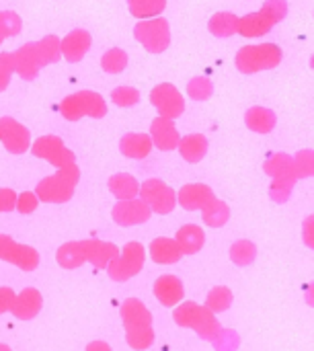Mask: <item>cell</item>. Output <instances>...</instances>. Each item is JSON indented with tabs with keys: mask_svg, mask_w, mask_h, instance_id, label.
Masks as SVG:
<instances>
[{
	"mask_svg": "<svg viewBox=\"0 0 314 351\" xmlns=\"http://www.w3.org/2000/svg\"><path fill=\"white\" fill-rule=\"evenodd\" d=\"M78 181H80V169L74 162L58 169L56 175L41 179L35 187V195L39 202L45 204H66L68 199H72Z\"/></svg>",
	"mask_w": 314,
	"mask_h": 351,
	"instance_id": "6da1fadb",
	"label": "cell"
},
{
	"mask_svg": "<svg viewBox=\"0 0 314 351\" xmlns=\"http://www.w3.org/2000/svg\"><path fill=\"white\" fill-rule=\"evenodd\" d=\"M288 14V2L286 0H267L259 12H251L239 19L237 33L243 37H261L267 31H271L278 23H282Z\"/></svg>",
	"mask_w": 314,
	"mask_h": 351,
	"instance_id": "7a4b0ae2",
	"label": "cell"
},
{
	"mask_svg": "<svg viewBox=\"0 0 314 351\" xmlns=\"http://www.w3.org/2000/svg\"><path fill=\"white\" fill-rule=\"evenodd\" d=\"M173 319L179 327L193 329L197 333V337L204 341H212L218 335V331L222 329L214 313H210L206 306H200L197 302H191V300L177 306Z\"/></svg>",
	"mask_w": 314,
	"mask_h": 351,
	"instance_id": "3957f363",
	"label": "cell"
},
{
	"mask_svg": "<svg viewBox=\"0 0 314 351\" xmlns=\"http://www.w3.org/2000/svg\"><path fill=\"white\" fill-rule=\"evenodd\" d=\"M282 49L276 43H261V45H245L239 49L234 64L243 74H255L261 70H271L282 64Z\"/></svg>",
	"mask_w": 314,
	"mask_h": 351,
	"instance_id": "277c9868",
	"label": "cell"
},
{
	"mask_svg": "<svg viewBox=\"0 0 314 351\" xmlns=\"http://www.w3.org/2000/svg\"><path fill=\"white\" fill-rule=\"evenodd\" d=\"M60 113L68 121H78L86 115L93 119H101L107 115V103L95 90H78L60 103Z\"/></svg>",
	"mask_w": 314,
	"mask_h": 351,
	"instance_id": "5b68a950",
	"label": "cell"
},
{
	"mask_svg": "<svg viewBox=\"0 0 314 351\" xmlns=\"http://www.w3.org/2000/svg\"><path fill=\"white\" fill-rule=\"evenodd\" d=\"M146 261V251L142 243H128L123 247V251H119V255L107 265V274L113 282H128L130 278L138 276L144 267Z\"/></svg>",
	"mask_w": 314,
	"mask_h": 351,
	"instance_id": "8992f818",
	"label": "cell"
},
{
	"mask_svg": "<svg viewBox=\"0 0 314 351\" xmlns=\"http://www.w3.org/2000/svg\"><path fill=\"white\" fill-rule=\"evenodd\" d=\"M134 37L144 45L150 53H162L171 45V25L162 16L140 21L134 27Z\"/></svg>",
	"mask_w": 314,
	"mask_h": 351,
	"instance_id": "52a82bcc",
	"label": "cell"
},
{
	"mask_svg": "<svg viewBox=\"0 0 314 351\" xmlns=\"http://www.w3.org/2000/svg\"><path fill=\"white\" fill-rule=\"evenodd\" d=\"M140 199L150 208L154 214H171L177 206V195L175 191L160 179H148L140 185L138 191Z\"/></svg>",
	"mask_w": 314,
	"mask_h": 351,
	"instance_id": "ba28073f",
	"label": "cell"
},
{
	"mask_svg": "<svg viewBox=\"0 0 314 351\" xmlns=\"http://www.w3.org/2000/svg\"><path fill=\"white\" fill-rule=\"evenodd\" d=\"M31 152H33V156L47 160L56 169H62V167H68V165L76 162L74 152L70 148H66V144L58 136H41V138H37L31 144Z\"/></svg>",
	"mask_w": 314,
	"mask_h": 351,
	"instance_id": "9c48e42d",
	"label": "cell"
},
{
	"mask_svg": "<svg viewBox=\"0 0 314 351\" xmlns=\"http://www.w3.org/2000/svg\"><path fill=\"white\" fill-rule=\"evenodd\" d=\"M150 103L158 111V117H167V119H173V121L185 111L183 95L179 93V88L175 84H169V82H162V84L152 88Z\"/></svg>",
	"mask_w": 314,
	"mask_h": 351,
	"instance_id": "30bf717a",
	"label": "cell"
},
{
	"mask_svg": "<svg viewBox=\"0 0 314 351\" xmlns=\"http://www.w3.org/2000/svg\"><path fill=\"white\" fill-rule=\"evenodd\" d=\"M0 259L16 265L23 271H33L39 265V253L33 247L16 243L8 234H0Z\"/></svg>",
	"mask_w": 314,
	"mask_h": 351,
	"instance_id": "8fae6325",
	"label": "cell"
},
{
	"mask_svg": "<svg viewBox=\"0 0 314 351\" xmlns=\"http://www.w3.org/2000/svg\"><path fill=\"white\" fill-rule=\"evenodd\" d=\"M10 56H12L14 74H19L23 80H35L39 70L47 66L39 51L37 41H29V43L21 45L16 51H10Z\"/></svg>",
	"mask_w": 314,
	"mask_h": 351,
	"instance_id": "7c38bea8",
	"label": "cell"
},
{
	"mask_svg": "<svg viewBox=\"0 0 314 351\" xmlns=\"http://www.w3.org/2000/svg\"><path fill=\"white\" fill-rule=\"evenodd\" d=\"M0 142L10 154H25L31 148V134L16 119L0 117Z\"/></svg>",
	"mask_w": 314,
	"mask_h": 351,
	"instance_id": "4fadbf2b",
	"label": "cell"
},
{
	"mask_svg": "<svg viewBox=\"0 0 314 351\" xmlns=\"http://www.w3.org/2000/svg\"><path fill=\"white\" fill-rule=\"evenodd\" d=\"M111 214H113L115 224H119V226L144 224V222H148L150 216H152L150 208H148L140 197H134V199H125V202L115 204V208H113Z\"/></svg>",
	"mask_w": 314,
	"mask_h": 351,
	"instance_id": "5bb4252c",
	"label": "cell"
},
{
	"mask_svg": "<svg viewBox=\"0 0 314 351\" xmlns=\"http://www.w3.org/2000/svg\"><path fill=\"white\" fill-rule=\"evenodd\" d=\"M150 140H152V146H156L158 150H175L181 136H179V130L175 125L173 119H167V117H156L150 125Z\"/></svg>",
	"mask_w": 314,
	"mask_h": 351,
	"instance_id": "9a60e30c",
	"label": "cell"
},
{
	"mask_svg": "<svg viewBox=\"0 0 314 351\" xmlns=\"http://www.w3.org/2000/svg\"><path fill=\"white\" fill-rule=\"evenodd\" d=\"M90 43H93V37H90L88 31L74 29L64 39H60V51L68 62L76 64L86 56V51L90 49Z\"/></svg>",
	"mask_w": 314,
	"mask_h": 351,
	"instance_id": "2e32d148",
	"label": "cell"
},
{
	"mask_svg": "<svg viewBox=\"0 0 314 351\" xmlns=\"http://www.w3.org/2000/svg\"><path fill=\"white\" fill-rule=\"evenodd\" d=\"M121 321H123L125 331H136V329L152 327V315L144 306V302L138 300V298H128L121 304Z\"/></svg>",
	"mask_w": 314,
	"mask_h": 351,
	"instance_id": "e0dca14e",
	"label": "cell"
},
{
	"mask_svg": "<svg viewBox=\"0 0 314 351\" xmlns=\"http://www.w3.org/2000/svg\"><path fill=\"white\" fill-rule=\"evenodd\" d=\"M214 197H216V193L212 187H208L204 183H193V185L181 187V191L177 195V204H181V208H185L187 212H195V210L206 208Z\"/></svg>",
	"mask_w": 314,
	"mask_h": 351,
	"instance_id": "ac0fdd59",
	"label": "cell"
},
{
	"mask_svg": "<svg viewBox=\"0 0 314 351\" xmlns=\"http://www.w3.org/2000/svg\"><path fill=\"white\" fill-rule=\"evenodd\" d=\"M41 306H43V298H41L39 290L25 288L21 294L14 296V302L10 306V313L19 321H31V319H35L39 315Z\"/></svg>",
	"mask_w": 314,
	"mask_h": 351,
	"instance_id": "d6986e66",
	"label": "cell"
},
{
	"mask_svg": "<svg viewBox=\"0 0 314 351\" xmlns=\"http://www.w3.org/2000/svg\"><path fill=\"white\" fill-rule=\"evenodd\" d=\"M154 296L158 298L162 306H175L185 296L183 282L177 276H160L154 282Z\"/></svg>",
	"mask_w": 314,
	"mask_h": 351,
	"instance_id": "ffe728a7",
	"label": "cell"
},
{
	"mask_svg": "<svg viewBox=\"0 0 314 351\" xmlns=\"http://www.w3.org/2000/svg\"><path fill=\"white\" fill-rule=\"evenodd\" d=\"M86 243V261L93 263L97 269H107V265L119 255V247L107 241L88 239Z\"/></svg>",
	"mask_w": 314,
	"mask_h": 351,
	"instance_id": "44dd1931",
	"label": "cell"
},
{
	"mask_svg": "<svg viewBox=\"0 0 314 351\" xmlns=\"http://www.w3.org/2000/svg\"><path fill=\"white\" fill-rule=\"evenodd\" d=\"M263 171L269 177L280 179V181H292V183L298 181V175H296V169H294V160H292L290 154H284V152H278L271 158H267L265 165H263Z\"/></svg>",
	"mask_w": 314,
	"mask_h": 351,
	"instance_id": "7402d4cb",
	"label": "cell"
},
{
	"mask_svg": "<svg viewBox=\"0 0 314 351\" xmlns=\"http://www.w3.org/2000/svg\"><path fill=\"white\" fill-rule=\"evenodd\" d=\"M150 257L154 263L171 265V263H179L183 259V253H181L179 245L175 243V239L160 237L150 243Z\"/></svg>",
	"mask_w": 314,
	"mask_h": 351,
	"instance_id": "603a6c76",
	"label": "cell"
},
{
	"mask_svg": "<svg viewBox=\"0 0 314 351\" xmlns=\"http://www.w3.org/2000/svg\"><path fill=\"white\" fill-rule=\"evenodd\" d=\"M119 150H121L123 156L140 160V158H146L150 154L152 140H150L148 134H140V132L136 134V132H132V134H125L119 140Z\"/></svg>",
	"mask_w": 314,
	"mask_h": 351,
	"instance_id": "cb8c5ba5",
	"label": "cell"
},
{
	"mask_svg": "<svg viewBox=\"0 0 314 351\" xmlns=\"http://www.w3.org/2000/svg\"><path fill=\"white\" fill-rule=\"evenodd\" d=\"M175 243L179 245L183 255H195V253L202 251V247L206 243V234L197 224H187V226L179 228L177 237H175Z\"/></svg>",
	"mask_w": 314,
	"mask_h": 351,
	"instance_id": "d4e9b609",
	"label": "cell"
},
{
	"mask_svg": "<svg viewBox=\"0 0 314 351\" xmlns=\"http://www.w3.org/2000/svg\"><path fill=\"white\" fill-rule=\"evenodd\" d=\"M245 123L249 130H253L257 134H269V132H274V128L278 123V115L271 109L257 105L245 113Z\"/></svg>",
	"mask_w": 314,
	"mask_h": 351,
	"instance_id": "484cf974",
	"label": "cell"
},
{
	"mask_svg": "<svg viewBox=\"0 0 314 351\" xmlns=\"http://www.w3.org/2000/svg\"><path fill=\"white\" fill-rule=\"evenodd\" d=\"M177 148L187 162H200L208 154V138L204 134H189L179 140Z\"/></svg>",
	"mask_w": 314,
	"mask_h": 351,
	"instance_id": "4316f807",
	"label": "cell"
},
{
	"mask_svg": "<svg viewBox=\"0 0 314 351\" xmlns=\"http://www.w3.org/2000/svg\"><path fill=\"white\" fill-rule=\"evenodd\" d=\"M58 263L64 269H76L82 263H86V243L84 241H72L58 249Z\"/></svg>",
	"mask_w": 314,
	"mask_h": 351,
	"instance_id": "83f0119b",
	"label": "cell"
},
{
	"mask_svg": "<svg viewBox=\"0 0 314 351\" xmlns=\"http://www.w3.org/2000/svg\"><path fill=\"white\" fill-rule=\"evenodd\" d=\"M109 191L119 199V202H125V199H134L138 197V191H140V183L134 175L130 173H117L109 179Z\"/></svg>",
	"mask_w": 314,
	"mask_h": 351,
	"instance_id": "f1b7e54d",
	"label": "cell"
},
{
	"mask_svg": "<svg viewBox=\"0 0 314 351\" xmlns=\"http://www.w3.org/2000/svg\"><path fill=\"white\" fill-rule=\"evenodd\" d=\"M202 214H204V224H208L210 228H220L228 222L230 208L224 202L214 197L206 208H202Z\"/></svg>",
	"mask_w": 314,
	"mask_h": 351,
	"instance_id": "f546056e",
	"label": "cell"
},
{
	"mask_svg": "<svg viewBox=\"0 0 314 351\" xmlns=\"http://www.w3.org/2000/svg\"><path fill=\"white\" fill-rule=\"evenodd\" d=\"M165 6H167V0H128L130 12L140 21L154 19V16L162 14Z\"/></svg>",
	"mask_w": 314,
	"mask_h": 351,
	"instance_id": "4dcf8cb0",
	"label": "cell"
},
{
	"mask_svg": "<svg viewBox=\"0 0 314 351\" xmlns=\"http://www.w3.org/2000/svg\"><path fill=\"white\" fill-rule=\"evenodd\" d=\"M237 23H239V16L234 12H216L210 19L208 29L216 37H230L237 33Z\"/></svg>",
	"mask_w": 314,
	"mask_h": 351,
	"instance_id": "1f68e13d",
	"label": "cell"
},
{
	"mask_svg": "<svg viewBox=\"0 0 314 351\" xmlns=\"http://www.w3.org/2000/svg\"><path fill=\"white\" fill-rule=\"evenodd\" d=\"M232 300H234L232 292H230L226 286H218V288L210 290V294H208L204 306H206L210 313L220 315V313H224V311H228V308L232 306Z\"/></svg>",
	"mask_w": 314,
	"mask_h": 351,
	"instance_id": "d6a6232c",
	"label": "cell"
},
{
	"mask_svg": "<svg viewBox=\"0 0 314 351\" xmlns=\"http://www.w3.org/2000/svg\"><path fill=\"white\" fill-rule=\"evenodd\" d=\"M125 66H128V53L121 47H111L101 58V68L107 74H119L125 70Z\"/></svg>",
	"mask_w": 314,
	"mask_h": 351,
	"instance_id": "836d02e7",
	"label": "cell"
},
{
	"mask_svg": "<svg viewBox=\"0 0 314 351\" xmlns=\"http://www.w3.org/2000/svg\"><path fill=\"white\" fill-rule=\"evenodd\" d=\"M257 257V247L251 243V241H237L232 247H230V259L234 265L239 267H247L255 261Z\"/></svg>",
	"mask_w": 314,
	"mask_h": 351,
	"instance_id": "e575fe53",
	"label": "cell"
},
{
	"mask_svg": "<svg viewBox=\"0 0 314 351\" xmlns=\"http://www.w3.org/2000/svg\"><path fill=\"white\" fill-rule=\"evenodd\" d=\"M187 95L193 101H208L214 95V82L206 76H195L187 84Z\"/></svg>",
	"mask_w": 314,
	"mask_h": 351,
	"instance_id": "d590c367",
	"label": "cell"
},
{
	"mask_svg": "<svg viewBox=\"0 0 314 351\" xmlns=\"http://www.w3.org/2000/svg\"><path fill=\"white\" fill-rule=\"evenodd\" d=\"M23 23H21V16L12 10H2L0 12V45L6 37H14L19 35Z\"/></svg>",
	"mask_w": 314,
	"mask_h": 351,
	"instance_id": "8d00e7d4",
	"label": "cell"
},
{
	"mask_svg": "<svg viewBox=\"0 0 314 351\" xmlns=\"http://www.w3.org/2000/svg\"><path fill=\"white\" fill-rule=\"evenodd\" d=\"M125 339H128V346H130L132 350H148V348L154 343V329L148 327V329L125 331Z\"/></svg>",
	"mask_w": 314,
	"mask_h": 351,
	"instance_id": "74e56055",
	"label": "cell"
},
{
	"mask_svg": "<svg viewBox=\"0 0 314 351\" xmlns=\"http://www.w3.org/2000/svg\"><path fill=\"white\" fill-rule=\"evenodd\" d=\"M39 45V51L45 60V64H58L60 58H62V51H60V39L56 35H45L41 41H37Z\"/></svg>",
	"mask_w": 314,
	"mask_h": 351,
	"instance_id": "f35d334b",
	"label": "cell"
},
{
	"mask_svg": "<svg viewBox=\"0 0 314 351\" xmlns=\"http://www.w3.org/2000/svg\"><path fill=\"white\" fill-rule=\"evenodd\" d=\"M216 351H237V348L241 346V337L237 331H230V329H220L218 335L212 339Z\"/></svg>",
	"mask_w": 314,
	"mask_h": 351,
	"instance_id": "ab89813d",
	"label": "cell"
},
{
	"mask_svg": "<svg viewBox=\"0 0 314 351\" xmlns=\"http://www.w3.org/2000/svg\"><path fill=\"white\" fill-rule=\"evenodd\" d=\"M111 99L117 107H134L140 101V93L134 86H117L111 93Z\"/></svg>",
	"mask_w": 314,
	"mask_h": 351,
	"instance_id": "60d3db41",
	"label": "cell"
},
{
	"mask_svg": "<svg viewBox=\"0 0 314 351\" xmlns=\"http://www.w3.org/2000/svg\"><path fill=\"white\" fill-rule=\"evenodd\" d=\"M292 160H294V169H296L298 179H309V177H313L314 165H313V150H311V148L300 150Z\"/></svg>",
	"mask_w": 314,
	"mask_h": 351,
	"instance_id": "b9f144b4",
	"label": "cell"
},
{
	"mask_svg": "<svg viewBox=\"0 0 314 351\" xmlns=\"http://www.w3.org/2000/svg\"><path fill=\"white\" fill-rule=\"evenodd\" d=\"M294 185H296V183H292V181H280V179H274V183H271V187H269V195H271V199H274V202H278V204H286V202L290 199V195H292Z\"/></svg>",
	"mask_w": 314,
	"mask_h": 351,
	"instance_id": "7bdbcfd3",
	"label": "cell"
},
{
	"mask_svg": "<svg viewBox=\"0 0 314 351\" xmlns=\"http://www.w3.org/2000/svg\"><path fill=\"white\" fill-rule=\"evenodd\" d=\"M12 74H14L12 56H10V51H2L0 53V93L6 90V86L10 84Z\"/></svg>",
	"mask_w": 314,
	"mask_h": 351,
	"instance_id": "ee69618b",
	"label": "cell"
},
{
	"mask_svg": "<svg viewBox=\"0 0 314 351\" xmlns=\"http://www.w3.org/2000/svg\"><path fill=\"white\" fill-rule=\"evenodd\" d=\"M37 206H39V199H37V195H35V193H31V191H23L21 195H16V204H14V208H16L21 214H33V212L37 210Z\"/></svg>",
	"mask_w": 314,
	"mask_h": 351,
	"instance_id": "f6af8a7d",
	"label": "cell"
},
{
	"mask_svg": "<svg viewBox=\"0 0 314 351\" xmlns=\"http://www.w3.org/2000/svg\"><path fill=\"white\" fill-rule=\"evenodd\" d=\"M16 204V193L12 189H0V214L14 210Z\"/></svg>",
	"mask_w": 314,
	"mask_h": 351,
	"instance_id": "bcb514c9",
	"label": "cell"
},
{
	"mask_svg": "<svg viewBox=\"0 0 314 351\" xmlns=\"http://www.w3.org/2000/svg\"><path fill=\"white\" fill-rule=\"evenodd\" d=\"M14 290L12 288H0V315L10 311L12 302H14Z\"/></svg>",
	"mask_w": 314,
	"mask_h": 351,
	"instance_id": "7dc6e473",
	"label": "cell"
},
{
	"mask_svg": "<svg viewBox=\"0 0 314 351\" xmlns=\"http://www.w3.org/2000/svg\"><path fill=\"white\" fill-rule=\"evenodd\" d=\"M86 351H111V348L105 341H93L86 346Z\"/></svg>",
	"mask_w": 314,
	"mask_h": 351,
	"instance_id": "c3c4849f",
	"label": "cell"
},
{
	"mask_svg": "<svg viewBox=\"0 0 314 351\" xmlns=\"http://www.w3.org/2000/svg\"><path fill=\"white\" fill-rule=\"evenodd\" d=\"M0 351H12V350H10V348H8L6 343H0Z\"/></svg>",
	"mask_w": 314,
	"mask_h": 351,
	"instance_id": "681fc988",
	"label": "cell"
}]
</instances>
